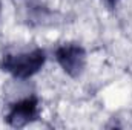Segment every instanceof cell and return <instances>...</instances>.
<instances>
[{
    "label": "cell",
    "mask_w": 132,
    "mask_h": 130,
    "mask_svg": "<svg viewBox=\"0 0 132 130\" xmlns=\"http://www.w3.org/2000/svg\"><path fill=\"white\" fill-rule=\"evenodd\" d=\"M46 54L43 49L35 48L32 51L26 52H17V54H8L3 55L0 67L3 72L12 75L17 80H28L34 77L40 69L45 66Z\"/></svg>",
    "instance_id": "1"
},
{
    "label": "cell",
    "mask_w": 132,
    "mask_h": 130,
    "mask_svg": "<svg viewBox=\"0 0 132 130\" xmlns=\"http://www.w3.org/2000/svg\"><path fill=\"white\" fill-rule=\"evenodd\" d=\"M38 113H40L38 99L35 97H28L11 104L5 119L11 127L22 129V127H26L28 124L34 123L38 118Z\"/></svg>",
    "instance_id": "3"
},
{
    "label": "cell",
    "mask_w": 132,
    "mask_h": 130,
    "mask_svg": "<svg viewBox=\"0 0 132 130\" xmlns=\"http://www.w3.org/2000/svg\"><path fill=\"white\" fill-rule=\"evenodd\" d=\"M106 5H108V8H115L117 5H118V2L120 0H103Z\"/></svg>",
    "instance_id": "4"
},
{
    "label": "cell",
    "mask_w": 132,
    "mask_h": 130,
    "mask_svg": "<svg viewBox=\"0 0 132 130\" xmlns=\"http://www.w3.org/2000/svg\"><path fill=\"white\" fill-rule=\"evenodd\" d=\"M55 60L59 66L71 78H78L86 67V51L77 43H65L55 49Z\"/></svg>",
    "instance_id": "2"
}]
</instances>
